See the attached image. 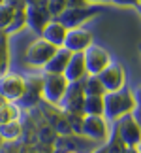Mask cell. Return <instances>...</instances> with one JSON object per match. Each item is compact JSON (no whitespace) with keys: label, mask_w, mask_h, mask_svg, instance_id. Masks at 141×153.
Masks as SVG:
<instances>
[{"label":"cell","mask_w":141,"mask_h":153,"mask_svg":"<svg viewBox=\"0 0 141 153\" xmlns=\"http://www.w3.org/2000/svg\"><path fill=\"white\" fill-rule=\"evenodd\" d=\"M0 4H2V0H0Z\"/></svg>","instance_id":"obj_37"},{"label":"cell","mask_w":141,"mask_h":153,"mask_svg":"<svg viewBox=\"0 0 141 153\" xmlns=\"http://www.w3.org/2000/svg\"><path fill=\"white\" fill-rule=\"evenodd\" d=\"M70 57H72V51L66 49V48H58L55 51L47 64L43 66V74H64L68 62H70Z\"/></svg>","instance_id":"obj_15"},{"label":"cell","mask_w":141,"mask_h":153,"mask_svg":"<svg viewBox=\"0 0 141 153\" xmlns=\"http://www.w3.org/2000/svg\"><path fill=\"white\" fill-rule=\"evenodd\" d=\"M92 2L94 4H96V2H104L105 4V2H109V0H87V4H92Z\"/></svg>","instance_id":"obj_32"},{"label":"cell","mask_w":141,"mask_h":153,"mask_svg":"<svg viewBox=\"0 0 141 153\" xmlns=\"http://www.w3.org/2000/svg\"><path fill=\"white\" fill-rule=\"evenodd\" d=\"M117 6H139V0H109Z\"/></svg>","instance_id":"obj_25"},{"label":"cell","mask_w":141,"mask_h":153,"mask_svg":"<svg viewBox=\"0 0 141 153\" xmlns=\"http://www.w3.org/2000/svg\"><path fill=\"white\" fill-rule=\"evenodd\" d=\"M68 87L64 74H43L42 76V95L51 106H58Z\"/></svg>","instance_id":"obj_3"},{"label":"cell","mask_w":141,"mask_h":153,"mask_svg":"<svg viewBox=\"0 0 141 153\" xmlns=\"http://www.w3.org/2000/svg\"><path fill=\"white\" fill-rule=\"evenodd\" d=\"M122 153H139V151H137V148H128V146H124Z\"/></svg>","instance_id":"obj_31"},{"label":"cell","mask_w":141,"mask_h":153,"mask_svg":"<svg viewBox=\"0 0 141 153\" xmlns=\"http://www.w3.org/2000/svg\"><path fill=\"white\" fill-rule=\"evenodd\" d=\"M58 48H55L53 44H49L47 40L43 38H38L30 42V45L26 48V53H25V61L26 64H30L32 68H43L47 61L55 55V51Z\"/></svg>","instance_id":"obj_5"},{"label":"cell","mask_w":141,"mask_h":153,"mask_svg":"<svg viewBox=\"0 0 141 153\" xmlns=\"http://www.w3.org/2000/svg\"><path fill=\"white\" fill-rule=\"evenodd\" d=\"M4 4H10V6H13V8H19L21 4H25V0H2Z\"/></svg>","instance_id":"obj_28"},{"label":"cell","mask_w":141,"mask_h":153,"mask_svg":"<svg viewBox=\"0 0 141 153\" xmlns=\"http://www.w3.org/2000/svg\"><path fill=\"white\" fill-rule=\"evenodd\" d=\"M113 127H115L120 142L124 146H128V148H137L139 146V142H141V128L137 125L136 117L132 115V111L126 114V115H122L120 119H117L113 123Z\"/></svg>","instance_id":"obj_4"},{"label":"cell","mask_w":141,"mask_h":153,"mask_svg":"<svg viewBox=\"0 0 141 153\" xmlns=\"http://www.w3.org/2000/svg\"><path fill=\"white\" fill-rule=\"evenodd\" d=\"M19 115H21V108L15 102L4 100L0 104V125H2V123H10L13 119H19Z\"/></svg>","instance_id":"obj_20"},{"label":"cell","mask_w":141,"mask_h":153,"mask_svg":"<svg viewBox=\"0 0 141 153\" xmlns=\"http://www.w3.org/2000/svg\"><path fill=\"white\" fill-rule=\"evenodd\" d=\"M26 87V79L19 74L13 72H6L4 76H0V97L8 102H17L23 97Z\"/></svg>","instance_id":"obj_7"},{"label":"cell","mask_w":141,"mask_h":153,"mask_svg":"<svg viewBox=\"0 0 141 153\" xmlns=\"http://www.w3.org/2000/svg\"><path fill=\"white\" fill-rule=\"evenodd\" d=\"M132 115L136 117L137 125H139V128H141V106H136V108H134V111H132Z\"/></svg>","instance_id":"obj_27"},{"label":"cell","mask_w":141,"mask_h":153,"mask_svg":"<svg viewBox=\"0 0 141 153\" xmlns=\"http://www.w3.org/2000/svg\"><path fill=\"white\" fill-rule=\"evenodd\" d=\"M90 153H107V148H105V144H102V146H98L96 149H92Z\"/></svg>","instance_id":"obj_30"},{"label":"cell","mask_w":141,"mask_h":153,"mask_svg":"<svg viewBox=\"0 0 141 153\" xmlns=\"http://www.w3.org/2000/svg\"><path fill=\"white\" fill-rule=\"evenodd\" d=\"M83 114H85V115H104V97H98V95H85Z\"/></svg>","instance_id":"obj_18"},{"label":"cell","mask_w":141,"mask_h":153,"mask_svg":"<svg viewBox=\"0 0 141 153\" xmlns=\"http://www.w3.org/2000/svg\"><path fill=\"white\" fill-rule=\"evenodd\" d=\"M51 21V15L47 11L45 4H32L26 6V27H30L36 34H40L43 30V27Z\"/></svg>","instance_id":"obj_13"},{"label":"cell","mask_w":141,"mask_h":153,"mask_svg":"<svg viewBox=\"0 0 141 153\" xmlns=\"http://www.w3.org/2000/svg\"><path fill=\"white\" fill-rule=\"evenodd\" d=\"M83 57H85L87 74H90V76H98L104 68H107L111 64V55L102 45H96V44H90L83 51Z\"/></svg>","instance_id":"obj_9"},{"label":"cell","mask_w":141,"mask_h":153,"mask_svg":"<svg viewBox=\"0 0 141 153\" xmlns=\"http://www.w3.org/2000/svg\"><path fill=\"white\" fill-rule=\"evenodd\" d=\"M137 151H139V153H141V142H139V146H137Z\"/></svg>","instance_id":"obj_34"},{"label":"cell","mask_w":141,"mask_h":153,"mask_svg":"<svg viewBox=\"0 0 141 153\" xmlns=\"http://www.w3.org/2000/svg\"><path fill=\"white\" fill-rule=\"evenodd\" d=\"M83 79L68 81L66 93H64V97L60 98V102L57 106V108H60L64 114H83V102H85Z\"/></svg>","instance_id":"obj_2"},{"label":"cell","mask_w":141,"mask_h":153,"mask_svg":"<svg viewBox=\"0 0 141 153\" xmlns=\"http://www.w3.org/2000/svg\"><path fill=\"white\" fill-rule=\"evenodd\" d=\"M139 55H141V45H139Z\"/></svg>","instance_id":"obj_36"},{"label":"cell","mask_w":141,"mask_h":153,"mask_svg":"<svg viewBox=\"0 0 141 153\" xmlns=\"http://www.w3.org/2000/svg\"><path fill=\"white\" fill-rule=\"evenodd\" d=\"M68 8H77V6H87V0H66Z\"/></svg>","instance_id":"obj_26"},{"label":"cell","mask_w":141,"mask_h":153,"mask_svg":"<svg viewBox=\"0 0 141 153\" xmlns=\"http://www.w3.org/2000/svg\"><path fill=\"white\" fill-rule=\"evenodd\" d=\"M66 34H68V28L64 27L60 21L51 19L43 27V30L40 32V36H42L43 40H47L49 44H53L55 48H62V45H64V40H66Z\"/></svg>","instance_id":"obj_14"},{"label":"cell","mask_w":141,"mask_h":153,"mask_svg":"<svg viewBox=\"0 0 141 153\" xmlns=\"http://www.w3.org/2000/svg\"><path fill=\"white\" fill-rule=\"evenodd\" d=\"M45 8H47V11H49L51 19H57V17H60L62 11L68 8V4H66V0H47Z\"/></svg>","instance_id":"obj_24"},{"label":"cell","mask_w":141,"mask_h":153,"mask_svg":"<svg viewBox=\"0 0 141 153\" xmlns=\"http://www.w3.org/2000/svg\"><path fill=\"white\" fill-rule=\"evenodd\" d=\"M23 134V123L21 119H13L10 123H2L0 125V138H2L4 144H11L17 142Z\"/></svg>","instance_id":"obj_17"},{"label":"cell","mask_w":141,"mask_h":153,"mask_svg":"<svg viewBox=\"0 0 141 153\" xmlns=\"http://www.w3.org/2000/svg\"><path fill=\"white\" fill-rule=\"evenodd\" d=\"M64 76H66L68 81H77V79H83L85 76H87V66H85L83 51L72 53V57H70V62H68L66 70H64Z\"/></svg>","instance_id":"obj_16"},{"label":"cell","mask_w":141,"mask_h":153,"mask_svg":"<svg viewBox=\"0 0 141 153\" xmlns=\"http://www.w3.org/2000/svg\"><path fill=\"white\" fill-rule=\"evenodd\" d=\"M83 91H85V95H98V97L105 95V89L100 78L98 76H90V74H87L83 79Z\"/></svg>","instance_id":"obj_21"},{"label":"cell","mask_w":141,"mask_h":153,"mask_svg":"<svg viewBox=\"0 0 141 153\" xmlns=\"http://www.w3.org/2000/svg\"><path fill=\"white\" fill-rule=\"evenodd\" d=\"M10 34L6 30H0V76L10 72Z\"/></svg>","instance_id":"obj_19"},{"label":"cell","mask_w":141,"mask_h":153,"mask_svg":"<svg viewBox=\"0 0 141 153\" xmlns=\"http://www.w3.org/2000/svg\"><path fill=\"white\" fill-rule=\"evenodd\" d=\"M100 81H102L105 93H111V91H119L126 85V72L122 68L120 62L117 61H111V64L107 68H104L102 72L98 74Z\"/></svg>","instance_id":"obj_10"},{"label":"cell","mask_w":141,"mask_h":153,"mask_svg":"<svg viewBox=\"0 0 141 153\" xmlns=\"http://www.w3.org/2000/svg\"><path fill=\"white\" fill-rule=\"evenodd\" d=\"M15 10L13 6H10V4H0V30H6L10 25H11V21H13V17H15Z\"/></svg>","instance_id":"obj_23"},{"label":"cell","mask_w":141,"mask_h":153,"mask_svg":"<svg viewBox=\"0 0 141 153\" xmlns=\"http://www.w3.org/2000/svg\"><path fill=\"white\" fill-rule=\"evenodd\" d=\"M2 102H4V98H2V97H0V104H2Z\"/></svg>","instance_id":"obj_35"},{"label":"cell","mask_w":141,"mask_h":153,"mask_svg":"<svg viewBox=\"0 0 141 153\" xmlns=\"http://www.w3.org/2000/svg\"><path fill=\"white\" fill-rule=\"evenodd\" d=\"M57 153H79V151H73V149H66V151H57Z\"/></svg>","instance_id":"obj_33"},{"label":"cell","mask_w":141,"mask_h":153,"mask_svg":"<svg viewBox=\"0 0 141 153\" xmlns=\"http://www.w3.org/2000/svg\"><path fill=\"white\" fill-rule=\"evenodd\" d=\"M90 44H92V32L87 30L85 27H75V28H68L62 48L70 49L72 53H79V51H85Z\"/></svg>","instance_id":"obj_12"},{"label":"cell","mask_w":141,"mask_h":153,"mask_svg":"<svg viewBox=\"0 0 141 153\" xmlns=\"http://www.w3.org/2000/svg\"><path fill=\"white\" fill-rule=\"evenodd\" d=\"M81 134L98 144H105V140L109 138V121L104 115H85Z\"/></svg>","instance_id":"obj_6"},{"label":"cell","mask_w":141,"mask_h":153,"mask_svg":"<svg viewBox=\"0 0 141 153\" xmlns=\"http://www.w3.org/2000/svg\"><path fill=\"white\" fill-rule=\"evenodd\" d=\"M98 13H100V8L87 4V6H77V8H66L60 17H57V21H60L66 28H75L87 23L89 19H92Z\"/></svg>","instance_id":"obj_8"},{"label":"cell","mask_w":141,"mask_h":153,"mask_svg":"<svg viewBox=\"0 0 141 153\" xmlns=\"http://www.w3.org/2000/svg\"><path fill=\"white\" fill-rule=\"evenodd\" d=\"M134 108H136V98H134V93L128 87L104 95V117L109 123H115L122 115L134 111Z\"/></svg>","instance_id":"obj_1"},{"label":"cell","mask_w":141,"mask_h":153,"mask_svg":"<svg viewBox=\"0 0 141 153\" xmlns=\"http://www.w3.org/2000/svg\"><path fill=\"white\" fill-rule=\"evenodd\" d=\"M134 98H136V106H141V87L134 91Z\"/></svg>","instance_id":"obj_29"},{"label":"cell","mask_w":141,"mask_h":153,"mask_svg":"<svg viewBox=\"0 0 141 153\" xmlns=\"http://www.w3.org/2000/svg\"><path fill=\"white\" fill-rule=\"evenodd\" d=\"M25 79H26L25 93H23V97L15 104L19 106L21 110H32V108H36L40 104V100L43 98V95H42V78L30 76V78H25Z\"/></svg>","instance_id":"obj_11"},{"label":"cell","mask_w":141,"mask_h":153,"mask_svg":"<svg viewBox=\"0 0 141 153\" xmlns=\"http://www.w3.org/2000/svg\"><path fill=\"white\" fill-rule=\"evenodd\" d=\"M25 27H26V4H21L15 10V17L11 21V25L6 28V32L15 34V32H21V28H25Z\"/></svg>","instance_id":"obj_22"}]
</instances>
